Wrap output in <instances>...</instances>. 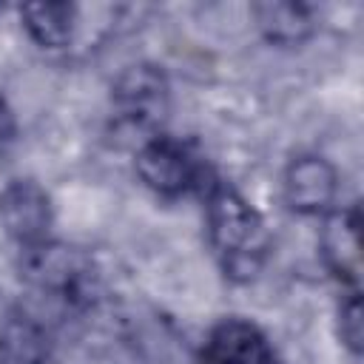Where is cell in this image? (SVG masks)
I'll return each instance as SVG.
<instances>
[{"mask_svg": "<svg viewBox=\"0 0 364 364\" xmlns=\"http://www.w3.org/2000/svg\"><path fill=\"white\" fill-rule=\"evenodd\" d=\"M208 239L219 267L233 282H250L264 267L270 253V233L262 213L225 179L210 176L202 188Z\"/></svg>", "mask_w": 364, "mask_h": 364, "instance_id": "cell-1", "label": "cell"}, {"mask_svg": "<svg viewBox=\"0 0 364 364\" xmlns=\"http://www.w3.org/2000/svg\"><path fill=\"white\" fill-rule=\"evenodd\" d=\"M20 270H23V279L34 290H40L48 299L65 301V304L88 301V290L94 284L91 259L80 247L51 242V239L23 247Z\"/></svg>", "mask_w": 364, "mask_h": 364, "instance_id": "cell-2", "label": "cell"}, {"mask_svg": "<svg viewBox=\"0 0 364 364\" xmlns=\"http://www.w3.org/2000/svg\"><path fill=\"white\" fill-rule=\"evenodd\" d=\"M168 80L156 65H128L114 82V122L117 128L136 134V145L162 134L168 117Z\"/></svg>", "mask_w": 364, "mask_h": 364, "instance_id": "cell-3", "label": "cell"}, {"mask_svg": "<svg viewBox=\"0 0 364 364\" xmlns=\"http://www.w3.org/2000/svg\"><path fill=\"white\" fill-rule=\"evenodd\" d=\"M136 173L151 191L162 196L202 191L213 176L205 162L191 151V145L168 134H156L136 145Z\"/></svg>", "mask_w": 364, "mask_h": 364, "instance_id": "cell-4", "label": "cell"}, {"mask_svg": "<svg viewBox=\"0 0 364 364\" xmlns=\"http://www.w3.org/2000/svg\"><path fill=\"white\" fill-rule=\"evenodd\" d=\"M0 225L23 247L48 239L51 228V199L34 179H11L0 191Z\"/></svg>", "mask_w": 364, "mask_h": 364, "instance_id": "cell-5", "label": "cell"}, {"mask_svg": "<svg viewBox=\"0 0 364 364\" xmlns=\"http://www.w3.org/2000/svg\"><path fill=\"white\" fill-rule=\"evenodd\" d=\"M318 247H321V259L327 270L341 284L355 290L358 273H361V219H358L355 205H344V208L324 213Z\"/></svg>", "mask_w": 364, "mask_h": 364, "instance_id": "cell-6", "label": "cell"}, {"mask_svg": "<svg viewBox=\"0 0 364 364\" xmlns=\"http://www.w3.org/2000/svg\"><path fill=\"white\" fill-rule=\"evenodd\" d=\"M336 191L338 173L324 156L301 154L284 171V199L296 213H327L336 202Z\"/></svg>", "mask_w": 364, "mask_h": 364, "instance_id": "cell-7", "label": "cell"}, {"mask_svg": "<svg viewBox=\"0 0 364 364\" xmlns=\"http://www.w3.org/2000/svg\"><path fill=\"white\" fill-rule=\"evenodd\" d=\"M208 364H276L267 336L245 318L219 321L205 341Z\"/></svg>", "mask_w": 364, "mask_h": 364, "instance_id": "cell-8", "label": "cell"}, {"mask_svg": "<svg viewBox=\"0 0 364 364\" xmlns=\"http://www.w3.org/2000/svg\"><path fill=\"white\" fill-rule=\"evenodd\" d=\"M3 364H46L48 336L46 327L26 310H11L0 330Z\"/></svg>", "mask_w": 364, "mask_h": 364, "instance_id": "cell-9", "label": "cell"}, {"mask_svg": "<svg viewBox=\"0 0 364 364\" xmlns=\"http://www.w3.org/2000/svg\"><path fill=\"white\" fill-rule=\"evenodd\" d=\"M26 31L43 48H65L74 37L77 9L71 3H31L20 9Z\"/></svg>", "mask_w": 364, "mask_h": 364, "instance_id": "cell-10", "label": "cell"}, {"mask_svg": "<svg viewBox=\"0 0 364 364\" xmlns=\"http://www.w3.org/2000/svg\"><path fill=\"white\" fill-rule=\"evenodd\" d=\"M256 23L262 28V34L273 43H299L310 34L313 20H310V9L299 6V3H262L253 9Z\"/></svg>", "mask_w": 364, "mask_h": 364, "instance_id": "cell-11", "label": "cell"}, {"mask_svg": "<svg viewBox=\"0 0 364 364\" xmlns=\"http://www.w3.org/2000/svg\"><path fill=\"white\" fill-rule=\"evenodd\" d=\"M338 336L353 353L361 350V301H358V290H350L347 299L338 307Z\"/></svg>", "mask_w": 364, "mask_h": 364, "instance_id": "cell-12", "label": "cell"}, {"mask_svg": "<svg viewBox=\"0 0 364 364\" xmlns=\"http://www.w3.org/2000/svg\"><path fill=\"white\" fill-rule=\"evenodd\" d=\"M11 139H14V117H11L9 105L0 97V154L11 145Z\"/></svg>", "mask_w": 364, "mask_h": 364, "instance_id": "cell-13", "label": "cell"}]
</instances>
